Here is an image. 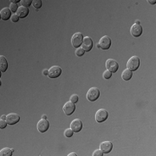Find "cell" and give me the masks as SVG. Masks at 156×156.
Returning <instances> with one entry per match:
<instances>
[{
	"label": "cell",
	"instance_id": "cell-13",
	"mask_svg": "<svg viewBox=\"0 0 156 156\" xmlns=\"http://www.w3.org/2000/svg\"><path fill=\"white\" fill-rule=\"evenodd\" d=\"M6 121L9 125H14L20 121V116L17 114L10 113L8 115H6Z\"/></svg>",
	"mask_w": 156,
	"mask_h": 156
},
{
	"label": "cell",
	"instance_id": "cell-16",
	"mask_svg": "<svg viewBox=\"0 0 156 156\" xmlns=\"http://www.w3.org/2000/svg\"><path fill=\"white\" fill-rule=\"evenodd\" d=\"M17 16L19 17V18H24L29 15V9L28 7H24V6H20L17 11Z\"/></svg>",
	"mask_w": 156,
	"mask_h": 156
},
{
	"label": "cell",
	"instance_id": "cell-23",
	"mask_svg": "<svg viewBox=\"0 0 156 156\" xmlns=\"http://www.w3.org/2000/svg\"><path fill=\"white\" fill-rule=\"evenodd\" d=\"M84 53H85V50L83 48H80V47L77 48L76 50V55L77 57H83L84 55Z\"/></svg>",
	"mask_w": 156,
	"mask_h": 156
},
{
	"label": "cell",
	"instance_id": "cell-9",
	"mask_svg": "<svg viewBox=\"0 0 156 156\" xmlns=\"http://www.w3.org/2000/svg\"><path fill=\"white\" fill-rule=\"evenodd\" d=\"M83 49L85 50V52H89L92 50L93 48V41L90 36H85L83 38V43H82Z\"/></svg>",
	"mask_w": 156,
	"mask_h": 156
},
{
	"label": "cell",
	"instance_id": "cell-11",
	"mask_svg": "<svg viewBox=\"0 0 156 156\" xmlns=\"http://www.w3.org/2000/svg\"><path fill=\"white\" fill-rule=\"evenodd\" d=\"M50 127V122L47 121V119H42L37 122V129L40 133L46 132Z\"/></svg>",
	"mask_w": 156,
	"mask_h": 156
},
{
	"label": "cell",
	"instance_id": "cell-34",
	"mask_svg": "<svg viewBox=\"0 0 156 156\" xmlns=\"http://www.w3.org/2000/svg\"><path fill=\"white\" fill-rule=\"evenodd\" d=\"M42 119H47V115H43L42 116Z\"/></svg>",
	"mask_w": 156,
	"mask_h": 156
},
{
	"label": "cell",
	"instance_id": "cell-29",
	"mask_svg": "<svg viewBox=\"0 0 156 156\" xmlns=\"http://www.w3.org/2000/svg\"><path fill=\"white\" fill-rule=\"evenodd\" d=\"M10 19H11V21H12L13 23H16V22H17V21H18L19 17L17 16V13H15L14 15H12V16H11Z\"/></svg>",
	"mask_w": 156,
	"mask_h": 156
},
{
	"label": "cell",
	"instance_id": "cell-15",
	"mask_svg": "<svg viewBox=\"0 0 156 156\" xmlns=\"http://www.w3.org/2000/svg\"><path fill=\"white\" fill-rule=\"evenodd\" d=\"M0 16H1V19L2 20H8L9 18L11 17V10H10V8L8 7H5V8H3L0 11Z\"/></svg>",
	"mask_w": 156,
	"mask_h": 156
},
{
	"label": "cell",
	"instance_id": "cell-4",
	"mask_svg": "<svg viewBox=\"0 0 156 156\" xmlns=\"http://www.w3.org/2000/svg\"><path fill=\"white\" fill-rule=\"evenodd\" d=\"M108 113L104 108H101L97 110L95 113V121L97 122H103L108 119Z\"/></svg>",
	"mask_w": 156,
	"mask_h": 156
},
{
	"label": "cell",
	"instance_id": "cell-2",
	"mask_svg": "<svg viewBox=\"0 0 156 156\" xmlns=\"http://www.w3.org/2000/svg\"><path fill=\"white\" fill-rule=\"evenodd\" d=\"M83 35L81 33V32H76L73 35L72 38H71V43L73 45V47L75 48H79L82 43H83Z\"/></svg>",
	"mask_w": 156,
	"mask_h": 156
},
{
	"label": "cell",
	"instance_id": "cell-7",
	"mask_svg": "<svg viewBox=\"0 0 156 156\" xmlns=\"http://www.w3.org/2000/svg\"><path fill=\"white\" fill-rule=\"evenodd\" d=\"M62 109H63V112L66 115H71L76 110V105H75V103H73L72 101H67L64 104Z\"/></svg>",
	"mask_w": 156,
	"mask_h": 156
},
{
	"label": "cell",
	"instance_id": "cell-25",
	"mask_svg": "<svg viewBox=\"0 0 156 156\" xmlns=\"http://www.w3.org/2000/svg\"><path fill=\"white\" fill-rule=\"evenodd\" d=\"M74 134V131L71 129V128H67L65 131H64V135L66 137H71Z\"/></svg>",
	"mask_w": 156,
	"mask_h": 156
},
{
	"label": "cell",
	"instance_id": "cell-26",
	"mask_svg": "<svg viewBox=\"0 0 156 156\" xmlns=\"http://www.w3.org/2000/svg\"><path fill=\"white\" fill-rule=\"evenodd\" d=\"M79 100V96L77 94H72L70 96V101H72L73 103H76Z\"/></svg>",
	"mask_w": 156,
	"mask_h": 156
},
{
	"label": "cell",
	"instance_id": "cell-6",
	"mask_svg": "<svg viewBox=\"0 0 156 156\" xmlns=\"http://www.w3.org/2000/svg\"><path fill=\"white\" fill-rule=\"evenodd\" d=\"M105 65H106L107 69L109 70L112 73H115L118 70V69H119L118 62H116L115 60H114V59H108L106 61V64Z\"/></svg>",
	"mask_w": 156,
	"mask_h": 156
},
{
	"label": "cell",
	"instance_id": "cell-24",
	"mask_svg": "<svg viewBox=\"0 0 156 156\" xmlns=\"http://www.w3.org/2000/svg\"><path fill=\"white\" fill-rule=\"evenodd\" d=\"M18 6H17V3H11L10 4V10H11V12H17V10H18Z\"/></svg>",
	"mask_w": 156,
	"mask_h": 156
},
{
	"label": "cell",
	"instance_id": "cell-33",
	"mask_svg": "<svg viewBox=\"0 0 156 156\" xmlns=\"http://www.w3.org/2000/svg\"><path fill=\"white\" fill-rule=\"evenodd\" d=\"M69 156H76V154H75V153H70Z\"/></svg>",
	"mask_w": 156,
	"mask_h": 156
},
{
	"label": "cell",
	"instance_id": "cell-5",
	"mask_svg": "<svg viewBox=\"0 0 156 156\" xmlns=\"http://www.w3.org/2000/svg\"><path fill=\"white\" fill-rule=\"evenodd\" d=\"M100 96V90L97 88H90L87 93V99L90 101H96Z\"/></svg>",
	"mask_w": 156,
	"mask_h": 156
},
{
	"label": "cell",
	"instance_id": "cell-17",
	"mask_svg": "<svg viewBox=\"0 0 156 156\" xmlns=\"http://www.w3.org/2000/svg\"><path fill=\"white\" fill-rule=\"evenodd\" d=\"M8 68V62L6 60V58L3 56L0 57V71L2 72H5L6 69Z\"/></svg>",
	"mask_w": 156,
	"mask_h": 156
},
{
	"label": "cell",
	"instance_id": "cell-30",
	"mask_svg": "<svg viewBox=\"0 0 156 156\" xmlns=\"http://www.w3.org/2000/svg\"><path fill=\"white\" fill-rule=\"evenodd\" d=\"M43 74L45 75V76H48V74H49V69H43Z\"/></svg>",
	"mask_w": 156,
	"mask_h": 156
},
{
	"label": "cell",
	"instance_id": "cell-1",
	"mask_svg": "<svg viewBox=\"0 0 156 156\" xmlns=\"http://www.w3.org/2000/svg\"><path fill=\"white\" fill-rule=\"evenodd\" d=\"M110 46H111V39H110L109 36H102V37L100 39V41H99V43H98V44H97V48L101 49V50H108V49L110 48Z\"/></svg>",
	"mask_w": 156,
	"mask_h": 156
},
{
	"label": "cell",
	"instance_id": "cell-19",
	"mask_svg": "<svg viewBox=\"0 0 156 156\" xmlns=\"http://www.w3.org/2000/svg\"><path fill=\"white\" fill-rule=\"evenodd\" d=\"M13 152H14V149H10V148H4L1 149V151H0V155L11 156Z\"/></svg>",
	"mask_w": 156,
	"mask_h": 156
},
{
	"label": "cell",
	"instance_id": "cell-28",
	"mask_svg": "<svg viewBox=\"0 0 156 156\" xmlns=\"http://www.w3.org/2000/svg\"><path fill=\"white\" fill-rule=\"evenodd\" d=\"M103 155V152L101 149H96L94 150L93 153V156H102Z\"/></svg>",
	"mask_w": 156,
	"mask_h": 156
},
{
	"label": "cell",
	"instance_id": "cell-12",
	"mask_svg": "<svg viewBox=\"0 0 156 156\" xmlns=\"http://www.w3.org/2000/svg\"><path fill=\"white\" fill-rule=\"evenodd\" d=\"M100 149L103 152V154H108L113 149V143L111 141H103L100 144Z\"/></svg>",
	"mask_w": 156,
	"mask_h": 156
},
{
	"label": "cell",
	"instance_id": "cell-22",
	"mask_svg": "<svg viewBox=\"0 0 156 156\" xmlns=\"http://www.w3.org/2000/svg\"><path fill=\"white\" fill-rule=\"evenodd\" d=\"M112 72H110L109 70H108V69H106L104 72H103V74H102V76H103V78L104 79H109V78H111V76H112Z\"/></svg>",
	"mask_w": 156,
	"mask_h": 156
},
{
	"label": "cell",
	"instance_id": "cell-27",
	"mask_svg": "<svg viewBox=\"0 0 156 156\" xmlns=\"http://www.w3.org/2000/svg\"><path fill=\"white\" fill-rule=\"evenodd\" d=\"M32 0H24L22 1V6H24V7H29L32 3Z\"/></svg>",
	"mask_w": 156,
	"mask_h": 156
},
{
	"label": "cell",
	"instance_id": "cell-20",
	"mask_svg": "<svg viewBox=\"0 0 156 156\" xmlns=\"http://www.w3.org/2000/svg\"><path fill=\"white\" fill-rule=\"evenodd\" d=\"M7 121H6V115H2L1 116V120H0V128H5L7 126Z\"/></svg>",
	"mask_w": 156,
	"mask_h": 156
},
{
	"label": "cell",
	"instance_id": "cell-8",
	"mask_svg": "<svg viewBox=\"0 0 156 156\" xmlns=\"http://www.w3.org/2000/svg\"><path fill=\"white\" fill-rule=\"evenodd\" d=\"M62 74V69L59 66H52L49 69L48 76L50 78H57Z\"/></svg>",
	"mask_w": 156,
	"mask_h": 156
},
{
	"label": "cell",
	"instance_id": "cell-14",
	"mask_svg": "<svg viewBox=\"0 0 156 156\" xmlns=\"http://www.w3.org/2000/svg\"><path fill=\"white\" fill-rule=\"evenodd\" d=\"M70 128H71L74 132H76V133L80 132V131L82 130V128H83V122H82V121L79 120V119H75V120H73V121L71 122V123H70Z\"/></svg>",
	"mask_w": 156,
	"mask_h": 156
},
{
	"label": "cell",
	"instance_id": "cell-35",
	"mask_svg": "<svg viewBox=\"0 0 156 156\" xmlns=\"http://www.w3.org/2000/svg\"><path fill=\"white\" fill-rule=\"evenodd\" d=\"M135 24H141V22H140L139 20H136V22H135Z\"/></svg>",
	"mask_w": 156,
	"mask_h": 156
},
{
	"label": "cell",
	"instance_id": "cell-18",
	"mask_svg": "<svg viewBox=\"0 0 156 156\" xmlns=\"http://www.w3.org/2000/svg\"><path fill=\"white\" fill-rule=\"evenodd\" d=\"M133 76V71H131L130 69H126L122 71V78L124 80V81H129Z\"/></svg>",
	"mask_w": 156,
	"mask_h": 156
},
{
	"label": "cell",
	"instance_id": "cell-3",
	"mask_svg": "<svg viewBox=\"0 0 156 156\" xmlns=\"http://www.w3.org/2000/svg\"><path fill=\"white\" fill-rule=\"evenodd\" d=\"M140 63H141L140 58L136 56H134L127 61V69H130L131 71H135L138 69Z\"/></svg>",
	"mask_w": 156,
	"mask_h": 156
},
{
	"label": "cell",
	"instance_id": "cell-21",
	"mask_svg": "<svg viewBox=\"0 0 156 156\" xmlns=\"http://www.w3.org/2000/svg\"><path fill=\"white\" fill-rule=\"evenodd\" d=\"M32 5L34 6V8L38 10V9H40L42 7V1L41 0H34L32 2Z\"/></svg>",
	"mask_w": 156,
	"mask_h": 156
},
{
	"label": "cell",
	"instance_id": "cell-31",
	"mask_svg": "<svg viewBox=\"0 0 156 156\" xmlns=\"http://www.w3.org/2000/svg\"><path fill=\"white\" fill-rule=\"evenodd\" d=\"M151 4H155V3H156V1L155 0H150V1H148Z\"/></svg>",
	"mask_w": 156,
	"mask_h": 156
},
{
	"label": "cell",
	"instance_id": "cell-10",
	"mask_svg": "<svg viewBox=\"0 0 156 156\" xmlns=\"http://www.w3.org/2000/svg\"><path fill=\"white\" fill-rule=\"evenodd\" d=\"M142 26L141 24H133L130 28V33L134 37H138L142 34Z\"/></svg>",
	"mask_w": 156,
	"mask_h": 156
},
{
	"label": "cell",
	"instance_id": "cell-32",
	"mask_svg": "<svg viewBox=\"0 0 156 156\" xmlns=\"http://www.w3.org/2000/svg\"><path fill=\"white\" fill-rule=\"evenodd\" d=\"M10 2H12L13 3H18V2H20V1H19V0H16V1H14V0H11Z\"/></svg>",
	"mask_w": 156,
	"mask_h": 156
}]
</instances>
